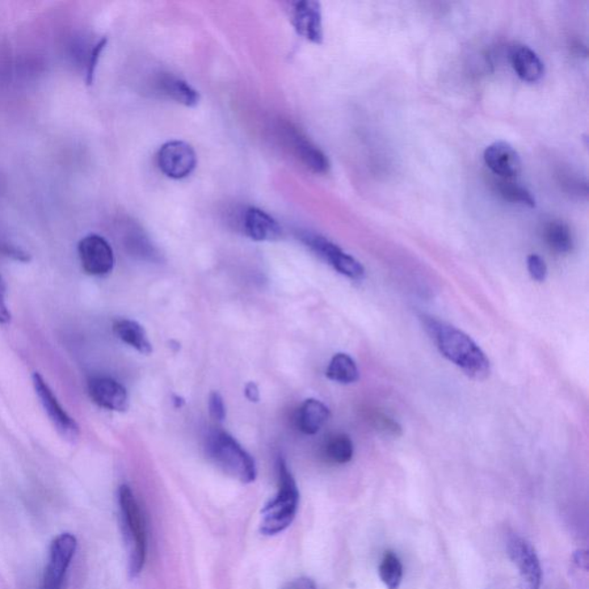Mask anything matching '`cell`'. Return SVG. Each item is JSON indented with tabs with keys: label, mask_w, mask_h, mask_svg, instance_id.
I'll use <instances>...</instances> for the list:
<instances>
[{
	"label": "cell",
	"mask_w": 589,
	"mask_h": 589,
	"mask_svg": "<svg viewBox=\"0 0 589 589\" xmlns=\"http://www.w3.org/2000/svg\"><path fill=\"white\" fill-rule=\"evenodd\" d=\"M281 589H317V586H315L313 579L301 576V578L290 580Z\"/></svg>",
	"instance_id": "f546056e"
},
{
	"label": "cell",
	"mask_w": 589,
	"mask_h": 589,
	"mask_svg": "<svg viewBox=\"0 0 589 589\" xmlns=\"http://www.w3.org/2000/svg\"><path fill=\"white\" fill-rule=\"evenodd\" d=\"M88 390L92 401L104 409L125 412L129 407L127 390L111 378H92L88 384Z\"/></svg>",
	"instance_id": "7c38bea8"
},
{
	"label": "cell",
	"mask_w": 589,
	"mask_h": 589,
	"mask_svg": "<svg viewBox=\"0 0 589 589\" xmlns=\"http://www.w3.org/2000/svg\"><path fill=\"white\" fill-rule=\"evenodd\" d=\"M3 250L7 256L14 257V258L21 260V262H27L29 260V256L26 252L18 249V248L5 246Z\"/></svg>",
	"instance_id": "1f68e13d"
},
{
	"label": "cell",
	"mask_w": 589,
	"mask_h": 589,
	"mask_svg": "<svg viewBox=\"0 0 589 589\" xmlns=\"http://www.w3.org/2000/svg\"><path fill=\"white\" fill-rule=\"evenodd\" d=\"M209 410L210 415H211L212 418L217 420V422L222 423L226 419V407L224 398H222L221 395L219 394L218 391H213V393L210 395Z\"/></svg>",
	"instance_id": "83f0119b"
},
{
	"label": "cell",
	"mask_w": 589,
	"mask_h": 589,
	"mask_svg": "<svg viewBox=\"0 0 589 589\" xmlns=\"http://www.w3.org/2000/svg\"><path fill=\"white\" fill-rule=\"evenodd\" d=\"M424 325L442 355L458 366L466 376L474 380H485L490 376V360L468 334L431 317L424 318Z\"/></svg>",
	"instance_id": "6da1fadb"
},
{
	"label": "cell",
	"mask_w": 589,
	"mask_h": 589,
	"mask_svg": "<svg viewBox=\"0 0 589 589\" xmlns=\"http://www.w3.org/2000/svg\"><path fill=\"white\" fill-rule=\"evenodd\" d=\"M158 90L168 98L175 100L176 103L184 107L193 108L200 103V92L183 79L173 77V75H163L157 82Z\"/></svg>",
	"instance_id": "ac0fdd59"
},
{
	"label": "cell",
	"mask_w": 589,
	"mask_h": 589,
	"mask_svg": "<svg viewBox=\"0 0 589 589\" xmlns=\"http://www.w3.org/2000/svg\"><path fill=\"white\" fill-rule=\"evenodd\" d=\"M498 191L504 200L511 201V203L526 205L529 206V208L536 206V199H534L532 192L519 183H513L510 181H500L498 183Z\"/></svg>",
	"instance_id": "cb8c5ba5"
},
{
	"label": "cell",
	"mask_w": 589,
	"mask_h": 589,
	"mask_svg": "<svg viewBox=\"0 0 589 589\" xmlns=\"http://www.w3.org/2000/svg\"><path fill=\"white\" fill-rule=\"evenodd\" d=\"M277 472L279 490L263 509L260 523V532L268 537L276 536L292 525L300 503L297 483L288 469L287 463L282 458L277 463Z\"/></svg>",
	"instance_id": "3957f363"
},
{
	"label": "cell",
	"mask_w": 589,
	"mask_h": 589,
	"mask_svg": "<svg viewBox=\"0 0 589 589\" xmlns=\"http://www.w3.org/2000/svg\"><path fill=\"white\" fill-rule=\"evenodd\" d=\"M511 64L517 75L525 82L534 83L544 77V62L528 46L519 45L513 48Z\"/></svg>",
	"instance_id": "2e32d148"
},
{
	"label": "cell",
	"mask_w": 589,
	"mask_h": 589,
	"mask_svg": "<svg viewBox=\"0 0 589 589\" xmlns=\"http://www.w3.org/2000/svg\"><path fill=\"white\" fill-rule=\"evenodd\" d=\"M78 251L82 267L89 276H108L115 267L112 247L99 235L90 234L83 238L79 243Z\"/></svg>",
	"instance_id": "9c48e42d"
},
{
	"label": "cell",
	"mask_w": 589,
	"mask_h": 589,
	"mask_svg": "<svg viewBox=\"0 0 589 589\" xmlns=\"http://www.w3.org/2000/svg\"><path fill=\"white\" fill-rule=\"evenodd\" d=\"M284 138L294 155L301 159V162L309 170L318 174L326 173L330 170V161H328L327 155L296 128L285 126Z\"/></svg>",
	"instance_id": "8fae6325"
},
{
	"label": "cell",
	"mask_w": 589,
	"mask_h": 589,
	"mask_svg": "<svg viewBox=\"0 0 589 589\" xmlns=\"http://www.w3.org/2000/svg\"><path fill=\"white\" fill-rule=\"evenodd\" d=\"M119 519L122 537L128 553L130 576H137L145 567L146 559V526L145 515L136 498L127 485H122L117 491Z\"/></svg>",
	"instance_id": "7a4b0ae2"
},
{
	"label": "cell",
	"mask_w": 589,
	"mask_h": 589,
	"mask_svg": "<svg viewBox=\"0 0 589 589\" xmlns=\"http://www.w3.org/2000/svg\"><path fill=\"white\" fill-rule=\"evenodd\" d=\"M243 229L257 242H271L282 237L279 222L258 208H249L243 214Z\"/></svg>",
	"instance_id": "9a60e30c"
},
{
	"label": "cell",
	"mask_w": 589,
	"mask_h": 589,
	"mask_svg": "<svg viewBox=\"0 0 589 589\" xmlns=\"http://www.w3.org/2000/svg\"><path fill=\"white\" fill-rule=\"evenodd\" d=\"M107 45V37H100L94 43L88 45V49L84 51V79H86L88 86L94 83L96 69Z\"/></svg>",
	"instance_id": "d4e9b609"
},
{
	"label": "cell",
	"mask_w": 589,
	"mask_h": 589,
	"mask_svg": "<svg viewBox=\"0 0 589 589\" xmlns=\"http://www.w3.org/2000/svg\"><path fill=\"white\" fill-rule=\"evenodd\" d=\"M293 24L296 32L304 39L321 44L323 40L321 4L313 0L294 4Z\"/></svg>",
	"instance_id": "4fadbf2b"
},
{
	"label": "cell",
	"mask_w": 589,
	"mask_h": 589,
	"mask_svg": "<svg viewBox=\"0 0 589 589\" xmlns=\"http://www.w3.org/2000/svg\"><path fill=\"white\" fill-rule=\"evenodd\" d=\"M33 384L42 406L57 431L67 440H77L79 435V425L61 406L58 398L54 397L53 391L40 373L33 374Z\"/></svg>",
	"instance_id": "30bf717a"
},
{
	"label": "cell",
	"mask_w": 589,
	"mask_h": 589,
	"mask_svg": "<svg viewBox=\"0 0 589 589\" xmlns=\"http://www.w3.org/2000/svg\"><path fill=\"white\" fill-rule=\"evenodd\" d=\"M78 548L77 538L70 533L58 536L50 548V558L45 567L42 589H61L67 570Z\"/></svg>",
	"instance_id": "8992f818"
},
{
	"label": "cell",
	"mask_w": 589,
	"mask_h": 589,
	"mask_svg": "<svg viewBox=\"0 0 589 589\" xmlns=\"http://www.w3.org/2000/svg\"><path fill=\"white\" fill-rule=\"evenodd\" d=\"M373 425L374 427L379 429V431L384 432L385 435L398 436L402 435V429L399 425L395 422V420L389 418L388 416L384 414H374L373 415Z\"/></svg>",
	"instance_id": "484cf974"
},
{
	"label": "cell",
	"mask_w": 589,
	"mask_h": 589,
	"mask_svg": "<svg viewBox=\"0 0 589 589\" xmlns=\"http://www.w3.org/2000/svg\"><path fill=\"white\" fill-rule=\"evenodd\" d=\"M244 393H246V397L249 399L250 402L257 403L260 399L258 386H257L255 382H249V384L246 386Z\"/></svg>",
	"instance_id": "4dcf8cb0"
},
{
	"label": "cell",
	"mask_w": 589,
	"mask_h": 589,
	"mask_svg": "<svg viewBox=\"0 0 589 589\" xmlns=\"http://www.w3.org/2000/svg\"><path fill=\"white\" fill-rule=\"evenodd\" d=\"M11 321V313L6 305L5 284L0 276V323H7Z\"/></svg>",
	"instance_id": "f1b7e54d"
},
{
	"label": "cell",
	"mask_w": 589,
	"mask_h": 589,
	"mask_svg": "<svg viewBox=\"0 0 589 589\" xmlns=\"http://www.w3.org/2000/svg\"><path fill=\"white\" fill-rule=\"evenodd\" d=\"M330 410L318 399H306L297 414V426L308 435H317L330 419Z\"/></svg>",
	"instance_id": "e0dca14e"
},
{
	"label": "cell",
	"mask_w": 589,
	"mask_h": 589,
	"mask_svg": "<svg viewBox=\"0 0 589 589\" xmlns=\"http://www.w3.org/2000/svg\"><path fill=\"white\" fill-rule=\"evenodd\" d=\"M379 575L382 583L385 584V586L388 589H398L401 586L402 578H403V566L401 561L397 557V555L391 553H386L384 559L379 567Z\"/></svg>",
	"instance_id": "7402d4cb"
},
{
	"label": "cell",
	"mask_w": 589,
	"mask_h": 589,
	"mask_svg": "<svg viewBox=\"0 0 589 589\" xmlns=\"http://www.w3.org/2000/svg\"><path fill=\"white\" fill-rule=\"evenodd\" d=\"M301 239L315 255L333 266L335 271L352 280H361L365 276V268L359 260L346 254L335 243L319 234L304 233Z\"/></svg>",
	"instance_id": "5b68a950"
},
{
	"label": "cell",
	"mask_w": 589,
	"mask_h": 589,
	"mask_svg": "<svg viewBox=\"0 0 589 589\" xmlns=\"http://www.w3.org/2000/svg\"><path fill=\"white\" fill-rule=\"evenodd\" d=\"M483 159L490 170L502 178H513L521 170L519 154L507 142L499 141L487 146Z\"/></svg>",
	"instance_id": "5bb4252c"
},
{
	"label": "cell",
	"mask_w": 589,
	"mask_h": 589,
	"mask_svg": "<svg viewBox=\"0 0 589 589\" xmlns=\"http://www.w3.org/2000/svg\"><path fill=\"white\" fill-rule=\"evenodd\" d=\"M326 376L330 380L349 385L359 381L360 371L351 356L347 353H336L328 365Z\"/></svg>",
	"instance_id": "ffe728a7"
},
{
	"label": "cell",
	"mask_w": 589,
	"mask_h": 589,
	"mask_svg": "<svg viewBox=\"0 0 589 589\" xmlns=\"http://www.w3.org/2000/svg\"><path fill=\"white\" fill-rule=\"evenodd\" d=\"M509 557L519 567L521 589H540L542 570L536 549L526 538L511 534L508 538Z\"/></svg>",
	"instance_id": "52a82bcc"
},
{
	"label": "cell",
	"mask_w": 589,
	"mask_h": 589,
	"mask_svg": "<svg viewBox=\"0 0 589 589\" xmlns=\"http://www.w3.org/2000/svg\"><path fill=\"white\" fill-rule=\"evenodd\" d=\"M528 268L532 279L538 282H544L548 275L546 262L542 257L533 254L528 257Z\"/></svg>",
	"instance_id": "4316f807"
},
{
	"label": "cell",
	"mask_w": 589,
	"mask_h": 589,
	"mask_svg": "<svg viewBox=\"0 0 589 589\" xmlns=\"http://www.w3.org/2000/svg\"><path fill=\"white\" fill-rule=\"evenodd\" d=\"M206 452L213 464L229 477L242 483L256 481L257 468L254 458L229 433H211L206 444Z\"/></svg>",
	"instance_id": "277c9868"
},
{
	"label": "cell",
	"mask_w": 589,
	"mask_h": 589,
	"mask_svg": "<svg viewBox=\"0 0 589 589\" xmlns=\"http://www.w3.org/2000/svg\"><path fill=\"white\" fill-rule=\"evenodd\" d=\"M546 242L551 250L557 254H569L574 249V238L569 229L562 221H551L545 229Z\"/></svg>",
	"instance_id": "44dd1931"
},
{
	"label": "cell",
	"mask_w": 589,
	"mask_h": 589,
	"mask_svg": "<svg viewBox=\"0 0 589 589\" xmlns=\"http://www.w3.org/2000/svg\"><path fill=\"white\" fill-rule=\"evenodd\" d=\"M325 453L331 462L336 463V464H347L353 456V444L351 437L344 435L332 437L327 442Z\"/></svg>",
	"instance_id": "603a6c76"
},
{
	"label": "cell",
	"mask_w": 589,
	"mask_h": 589,
	"mask_svg": "<svg viewBox=\"0 0 589 589\" xmlns=\"http://www.w3.org/2000/svg\"><path fill=\"white\" fill-rule=\"evenodd\" d=\"M159 170L167 178L181 180L188 178L197 166V155L191 145L183 141H170L158 151Z\"/></svg>",
	"instance_id": "ba28073f"
},
{
	"label": "cell",
	"mask_w": 589,
	"mask_h": 589,
	"mask_svg": "<svg viewBox=\"0 0 589 589\" xmlns=\"http://www.w3.org/2000/svg\"><path fill=\"white\" fill-rule=\"evenodd\" d=\"M113 332L122 342L136 349L142 355H150L153 352V346L140 323L129 319H120L113 323Z\"/></svg>",
	"instance_id": "d6986e66"
}]
</instances>
